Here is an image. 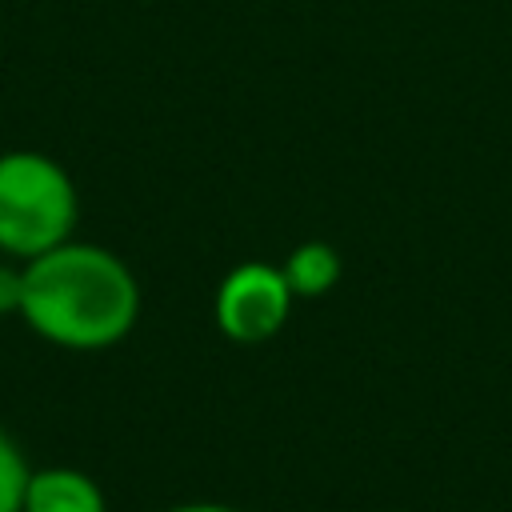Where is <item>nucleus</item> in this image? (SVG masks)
I'll return each mask as SVG.
<instances>
[{
    "label": "nucleus",
    "mask_w": 512,
    "mask_h": 512,
    "mask_svg": "<svg viewBox=\"0 0 512 512\" xmlns=\"http://www.w3.org/2000/svg\"><path fill=\"white\" fill-rule=\"evenodd\" d=\"M20 320L64 352H104L120 344L140 320V280L124 256L92 240H64L60 248L20 264Z\"/></svg>",
    "instance_id": "1"
},
{
    "label": "nucleus",
    "mask_w": 512,
    "mask_h": 512,
    "mask_svg": "<svg viewBox=\"0 0 512 512\" xmlns=\"http://www.w3.org/2000/svg\"><path fill=\"white\" fill-rule=\"evenodd\" d=\"M80 224V192L72 172L40 148L0 152V256L28 264Z\"/></svg>",
    "instance_id": "2"
},
{
    "label": "nucleus",
    "mask_w": 512,
    "mask_h": 512,
    "mask_svg": "<svg viewBox=\"0 0 512 512\" xmlns=\"http://www.w3.org/2000/svg\"><path fill=\"white\" fill-rule=\"evenodd\" d=\"M292 304L296 296L280 264L244 260L220 276L212 296V320L232 344H264L288 324Z\"/></svg>",
    "instance_id": "3"
},
{
    "label": "nucleus",
    "mask_w": 512,
    "mask_h": 512,
    "mask_svg": "<svg viewBox=\"0 0 512 512\" xmlns=\"http://www.w3.org/2000/svg\"><path fill=\"white\" fill-rule=\"evenodd\" d=\"M20 512H108V500L88 472L72 464H48L32 468Z\"/></svg>",
    "instance_id": "4"
},
{
    "label": "nucleus",
    "mask_w": 512,
    "mask_h": 512,
    "mask_svg": "<svg viewBox=\"0 0 512 512\" xmlns=\"http://www.w3.org/2000/svg\"><path fill=\"white\" fill-rule=\"evenodd\" d=\"M280 268H284V280H288V288H292L296 300H320L344 276V260H340V252L328 240H304V244H296L284 256Z\"/></svg>",
    "instance_id": "5"
},
{
    "label": "nucleus",
    "mask_w": 512,
    "mask_h": 512,
    "mask_svg": "<svg viewBox=\"0 0 512 512\" xmlns=\"http://www.w3.org/2000/svg\"><path fill=\"white\" fill-rule=\"evenodd\" d=\"M28 476H32V464H28L24 448L16 444V436L8 428H0V512L24 508Z\"/></svg>",
    "instance_id": "6"
},
{
    "label": "nucleus",
    "mask_w": 512,
    "mask_h": 512,
    "mask_svg": "<svg viewBox=\"0 0 512 512\" xmlns=\"http://www.w3.org/2000/svg\"><path fill=\"white\" fill-rule=\"evenodd\" d=\"M20 292H24V272L16 260H0V316H20Z\"/></svg>",
    "instance_id": "7"
},
{
    "label": "nucleus",
    "mask_w": 512,
    "mask_h": 512,
    "mask_svg": "<svg viewBox=\"0 0 512 512\" xmlns=\"http://www.w3.org/2000/svg\"><path fill=\"white\" fill-rule=\"evenodd\" d=\"M168 512H236V508H224V504H208V500H196V504H176Z\"/></svg>",
    "instance_id": "8"
}]
</instances>
